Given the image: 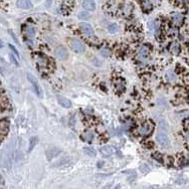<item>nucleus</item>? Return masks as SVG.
I'll return each instance as SVG.
<instances>
[{
  "label": "nucleus",
  "mask_w": 189,
  "mask_h": 189,
  "mask_svg": "<svg viewBox=\"0 0 189 189\" xmlns=\"http://www.w3.org/2000/svg\"><path fill=\"white\" fill-rule=\"evenodd\" d=\"M11 162H12V147H11V144H8L4 147L1 152L0 163H1V166L4 169H7L11 166Z\"/></svg>",
  "instance_id": "nucleus-1"
},
{
  "label": "nucleus",
  "mask_w": 189,
  "mask_h": 189,
  "mask_svg": "<svg viewBox=\"0 0 189 189\" xmlns=\"http://www.w3.org/2000/svg\"><path fill=\"white\" fill-rule=\"evenodd\" d=\"M153 129L154 124L152 122H150V121H148V122H145L144 124L140 126V128L138 129V132H139V134L141 136H148L152 133Z\"/></svg>",
  "instance_id": "nucleus-2"
},
{
  "label": "nucleus",
  "mask_w": 189,
  "mask_h": 189,
  "mask_svg": "<svg viewBox=\"0 0 189 189\" xmlns=\"http://www.w3.org/2000/svg\"><path fill=\"white\" fill-rule=\"evenodd\" d=\"M156 140H157L158 144L163 148H169L170 147V140H169L168 136L165 135L164 133H158L156 135Z\"/></svg>",
  "instance_id": "nucleus-3"
},
{
  "label": "nucleus",
  "mask_w": 189,
  "mask_h": 189,
  "mask_svg": "<svg viewBox=\"0 0 189 189\" xmlns=\"http://www.w3.org/2000/svg\"><path fill=\"white\" fill-rule=\"evenodd\" d=\"M71 47L76 54H81V52H83L85 50L83 43L82 41L78 40V39H72V40H71Z\"/></svg>",
  "instance_id": "nucleus-4"
},
{
  "label": "nucleus",
  "mask_w": 189,
  "mask_h": 189,
  "mask_svg": "<svg viewBox=\"0 0 189 189\" xmlns=\"http://www.w3.org/2000/svg\"><path fill=\"white\" fill-rule=\"evenodd\" d=\"M54 54H56V58L61 59V60H65V59H67V56H69V52H67V48H65V47H61V45L56 48Z\"/></svg>",
  "instance_id": "nucleus-5"
},
{
  "label": "nucleus",
  "mask_w": 189,
  "mask_h": 189,
  "mask_svg": "<svg viewBox=\"0 0 189 189\" xmlns=\"http://www.w3.org/2000/svg\"><path fill=\"white\" fill-rule=\"evenodd\" d=\"M27 79H28V81L30 82V83L32 85V87L34 88L36 94H38L39 97H41L42 92H41V89H40V87H39L38 83H37V80L35 79V76H34L33 74H27Z\"/></svg>",
  "instance_id": "nucleus-6"
},
{
  "label": "nucleus",
  "mask_w": 189,
  "mask_h": 189,
  "mask_svg": "<svg viewBox=\"0 0 189 189\" xmlns=\"http://www.w3.org/2000/svg\"><path fill=\"white\" fill-rule=\"evenodd\" d=\"M80 28L82 30L83 34H85L87 36H93L94 35V29L89 23L82 22L80 23Z\"/></svg>",
  "instance_id": "nucleus-7"
},
{
  "label": "nucleus",
  "mask_w": 189,
  "mask_h": 189,
  "mask_svg": "<svg viewBox=\"0 0 189 189\" xmlns=\"http://www.w3.org/2000/svg\"><path fill=\"white\" fill-rule=\"evenodd\" d=\"M100 152L102 155L106 156V157H109V156H112L116 153V148L113 146H110V145H106V146H103L102 148L100 149Z\"/></svg>",
  "instance_id": "nucleus-8"
},
{
  "label": "nucleus",
  "mask_w": 189,
  "mask_h": 189,
  "mask_svg": "<svg viewBox=\"0 0 189 189\" xmlns=\"http://www.w3.org/2000/svg\"><path fill=\"white\" fill-rule=\"evenodd\" d=\"M9 121L6 120V119L0 121V135H6L8 133V131H9Z\"/></svg>",
  "instance_id": "nucleus-9"
},
{
  "label": "nucleus",
  "mask_w": 189,
  "mask_h": 189,
  "mask_svg": "<svg viewBox=\"0 0 189 189\" xmlns=\"http://www.w3.org/2000/svg\"><path fill=\"white\" fill-rule=\"evenodd\" d=\"M61 152V150L59 148H50V149H48V150L47 151V159L48 160H51L52 158H54V157H56L58 155H59Z\"/></svg>",
  "instance_id": "nucleus-10"
},
{
  "label": "nucleus",
  "mask_w": 189,
  "mask_h": 189,
  "mask_svg": "<svg viewBox=\"0 0 189 189\" xmlns=\"http://www.w3.org/2000/svg\"><path fill=\"white\" fill-rule=\"evenodd\" d=\"M58 104L60 105L61 107L63 108H67V109H69L72 107V103L69 99L65 98V97H61V96H58Z\"/></svg>",
  "instance_id": "nucleus-11"
},
{
  "label": "nucleus",
  "mask_w": 189,
  "mask_h": 189,
  "mask_svg": "<svg viewBox=\"0 0 189 189\" xmlns=\"http://www.w3.org/2000/svg\"><path fill=\"white\" fill-rule=\"evenodd\" d=\"M83 7L85 10H90V11H93L96 9V3H94V0H83Z\"/></svg>",
  "instance_id": "nucleus-12"
},
{
  "label": "nucleus",
  "mask_w": 189,
  "mask_h": 189,
  "mask_svg": "<svg viewBox=\"0 0 189 189\" xmlns=\"http://www.w3.org/2000/svg\"><path fill=\"white\" fill-rule=\"evenodd\" d=\"M17 6L22 9H30L32 7V3L29 0H17Z\"/></svg>",
  "instance_id": "nucleus-13"
},
{
  "label": "nucleus",
  "mask_w": 189,
  "mask_h": 189,
  "mask_svg": "<svg viewBox=\"0 0 189 189\" xmlns=\"http://www.w3.org/2000/svg\"><path fill=\"white\" fill-rule=\"evenodd\" d=\"M172 21H173V24H174V25H176V26L181 25L182 22H183V16H182V14H180V13H178V12L173 13Z\"/></svg>",
  "instance_id": "nucleus-14"
},
{
  "label": "nucleus",
  "mask_w": 189,
  "mask_h": 189,
  "mask_svg": "<svg viewBox=\"0 0 189 189\" xmlns=\"http://www.w3.org/2000/svg\"><path fill=\"white\" fill-rule=\"evenodd\" d=\"M149 54H150V50H149V48L144 45V47H142L139 49L138 56H139L140 58H147V56H149Z\"/></svg>",
  "instance_id": "nucleus-15"
},
{
  "label": "nucleus",
  "mask_w": 189,
  "mask_h": 189,
  "mask_svg": "<svg viewBox=\"0 0 189 189\" xmlns=\"http://www.w3.org/2000/svg\"><path fill=\"white\" fill-rule=\"evenodd\" d=\"M83 139L85 140V142L91 143L94 139V132L93 131H87L83 134Z\"/></svg>",
  "instance_id": "nucleus-16"
},
{
  "label": "nucleus",
  "mask_w": 189,
  "mask_h": 189,
  "mask_svg": "<svg viewBox=\"0 0 189 189\" xmlns=\"http://www.w3.org/2000/svg\"><path fill=\"white\" fill-rule=\"evenodd\" d=\"M25 33H26V35H27V37L32 38V37H34V35H35V29H34L33 26L27 25L25 27Z\"/></svg>",
  "instance_id": "nucleus-17"
},
{
  "label": "nucleus",
  "mask_w": 189,
  "mask_h": 189,
  "mask_svg": "<svg viewBox=\"0 0 189 189\" xmlns=\"http://www.w3.org/2000/svg\"><path fill=\"white\" fill-rule=\"evenodd\" d=\"M170 51L174 54H178L180 51V47L177 42H172L170 45Z\"/></svg>",
  "instance_id": "nucleus-18"
},
{
  "label": "nucleus",
  "mask_w": 189,
  "mask_h": 189,
  "mask_svg": "<svg viewBox=\"0 0 189 189\" xmlns=\"http://www.w3.org/2000/svg\"><path fill=\"white\" fill-rule=\"evenodd\" d=\"M83 152H85V154H87L88 156H90V157H94L97 155V152L94 151V149L90 148V147H85L83 149Z\"/></svg>",
  "instance_id": "nucleus-19"
},
{
  "label": "nucleus",
  "mask_w": 189,
  "mask_h": 189,
  "mask_svg": "<svg viewBox=\"0 0 189 189\" xmlns=\"http://www.w3.org/2000/svg\"><path fill=\"white\" fill-rule=\"evenodd\" d=\"M166 78L169 82H173V81L176 80V74H174L173 71H168L166 72Z\"/></svg>",
  "instance_id": "nucleus-20"
},
{
  "label": "nucleus",
  "mask_w": 189,
  "mask_h": 189,
  "mask_svg": "<svg viewBox=\"0 0 189 189\" xmlns=\"http://www.w3.org/2000/svg\"><path fill=\"white\" fill-rule=\"evenodd\" d=\"M37 141H38V139H37L36 137H32L31 139H30L29 146H28V151H29V152L34 148V147H35V145L37 144Z\"/></svg>",
  "instance_id": "nucleus-21"
},
{
  "label": "nucleus",
  "mask_w": 189,
  "mask_h": 189,
  "mask_svg": "<svg viewBox=\"0 0 189 189\" xmlns=\"http://www.w3.org/2000/svg\"><path fill=\"white\" fill-rule=\"evenodd\" d=\"M119 29V26L116 23H112L108 26V30H109L110 33H116Z\"/></svg>",
  "instance_id": "nucleus-22"
},
{
  "label": "nucleus",
  "mask_w": 189,
  "mask_h": 189,
  "mask_svg": "<svg viewBox=\"0 0 189 189\" xmlns=\"http://www.w3.org/2000/svg\"><path fill=\"white\" fill-rule=\"evenodd\" d=\"M37 63H38V65H42V67H45V65H47V58H43V56H37Z\"/></svg>",
  "instance_id": "nucleus-23"
},
{
  "label": "nucleus",
  "mask_w": 189,
  "mask_h": 189,
  "mask_svg": "<svg viewBox=\"0 0 189 189\" xmlns=\"http://www.w3.org/2000/svg\"><path fill=\"white\" fill-rule=\"evenodd\" d=\"M140 170H141L142 173H144V174H147V173L150 172V167H149L147 164H142L141 166H140Z\"/></svg>",
  "instance_id": "nucleus-24"
},
{
  "label": "nucleus",
  "mask_w": 189,
  "mask_h": 189,
  "mask_svg": "<svg viewBox=\"0 0 189 189\" xmlns=\"http://www.w3.org/2000/svg\"><path fill=\"white\" fill-rule=\"evenodd\" d=\"M159 129H160V130L168 131V130H169L168 124H167L165 121H161V122L159 123Z\"/></svg>",
  "instance_id": "nucleus-25"
},
{
  "label": "nucleus",
  "mask_w": 189,
  "mask_h": 189,
  "mask_svg": "<svg viewBox=\"0 0 189 189\" xmlns=\"http://www.w3.org/2000/svg\"><path fill=\"white\" fill-rule=\"evenodd\" d=\"M142 7L144 8L145 10H150L152 8V4H151L150 1H144L142 3Z\"/></svg>",
  "instance_id": "nucleus-26"
},
{
  "label": "nucleus",
  "mask_w": 189,
  "mask_h": 189,
  "mask_svg": "<svg viewBox=\"0 0 189 189\" xmlns=\"http://www.w3.org/2000/svg\"><path fill=\"white\" fill-rule=\"evenodd\" d=\"M101 54L103 56H105V58H108V56H110L111 52H110V50L108 48H103V49H101Z\"/></svg>",
  "instance_id": "nucleus-27"
},
{
  "label": "nucleus",
  "mask_w": 189,
  "mask_h": 189,
  "mask_svg": "<svg viewBox=\"0 0 189 189\" xmlns=\"http://www.w3.org/2000/svg\"><path fill=\"white\" fill-rule=\"evenodd\" d=\"M79 17H80V18H89L90 15L88 12H81L80 14H79Z\"/></svg>",
  "instance_id": "nucleus-28"
},
{
  "label": "nucleus",
  "mask_w": 189,
  "mask_h": 189,
  "mask_svg": "<svg viewBox=\"0 0 189 189\" xmlns=\"http://www.w3.org/2000/svg\"><path fill=\"white\" fill-rule=\"evenodd\" d=\"M153 157L155 158L156 160H158L159 162H162V159H161V155H160L159 153H155L153 154Z\"/></svg>",
  "instance_id": "nucleus-29"
},
{
  "label": "nucleus",
  "mask_w": 189,
  "mask_h": 189,
  "mask_svg": "<svg viewBox=\"0 0 189 189\" xmlns=\"http://www.w3.org/2000/svg\"><path fill=\"white\" fill-rule=\"evenodd\" d=\"M8 45H9V48H10V49H11L12 51L14 52L15 56H18V51H17V50H16V48H15L14 47H13L12 44H8Z\"/></svg>",
  "instance_id": "nucleus-30"
},
{
  "label": "nucleus",
  "mask_w": 189,
  "mask_h": 189,
  "mask_svg": "<svg viewBox=\"0 0 189 189\" xmlns=\"http://www.w3.org/2000/svg\"><path fill=\"white\" fill-rule=\"evenodd\" d=\"M8 32H9V34L12 36V38L14 39V41H15V42H16V43H18V40H17V38H16V36H15L14 32H12V30H9V31H8Z\"/></svg>",
  "instance_id": "nucleus-31"
},
{
  "label": "nucleus",
  "mask_w": 189,
  "mask_h": 189,
  "mask_svg": "<svg viewBox=\"0 0 189 189\" xmlns=\"http://www.w3.org/2000/svg\"><path fill=\"white\" fill-rule=\"evenodd\" d=\"M10 58H11V60L15 63V65H18V63H17V59H15V58H14V56H13L12 54H10Z\"/></svg>",
  "instance_id": "nucleus-32"
},
{
  "label": "nucleus",
  "mask_w": 189,
  "mask_h": 189,
  "mask_svg": "<svg viewBox=\"0 0 189 189\" xmlns=\"http://www.w3.org/2000/svg\"><path fill=\"white\" fill-rule=\"evenodd\" d=\"M187 0H178V2H180V3H184V2H186Z\"/></svg>",
  "instance_id": "nucleus-33"
},
{
  "label": "nucleus",
  "mask_w": 189,
  "mask_h": 189,
  "mask_svg": "<svg viewBox=\"0 0 189 189\" xmlns=\"http://www.w3.org/2000/svg\"><path fill=\"white\" fill-rule=\"evenodd\" d=\"M3 47V43H2L1 41H0V47Z\"/></svg>",
  "instance_id": "nucleus-34"
},
{
  "label": "nucleus",
  "mask_w": 189,
  "mask_h": 189,
  "mask_svg": "<svg viewBox=\"0 0 189 189\" xmlns=\"http://www.w3.org/2000/svg\"><path fill=\"white\" fill-rule=\"evenodd\" d=\"M156 1H158V0H156Z\"/></svg>",
  "instance_id": "nucleus-35"
}]
</instances>
